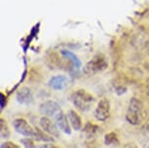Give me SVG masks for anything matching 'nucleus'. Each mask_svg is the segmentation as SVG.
<instances>
[{
	"label": "nucleus",
	"mask_w": 149,
	"mask_h": 148,
	"mask_svg": "<svg viewBox=\"0 0 149 148\" xmlns=\"http://www.w3.org/2000/svg\"><path fill=\"white\" fill-rule=\"evenodd\" d=\"M144 118L145 114L143 111V103L140 99L133 97L129 103L126 119L132 125H139L144 120Z\"/></svg>",
	"instance_id": "f257e3e1"
},
{
	"label": "nucleus",
	"mask_w": 149,
	"mask_h": 148,
	"mask_svg": "<svg viewBox=\"0 0 149 148\" xmlns=\"http://www.w3.org/2000/svg\"><path fill=\"white\" fill-rule=\"evenodd\" d=\"M71 101L80 112H88L95 101V97L83 89H79L71 94Z\"/></svg>",
	"instance_id": "f03ea898"
},
{
	"label": "nucleus",
	"mask_w": 149,
	"mask_h": 148,
	"mask_svg": "<svg viewBox=\"0 0 149 148\" xmlns=\"http://www.w3.org/2000/svg\"><path fill=\"white\" fill-rule=\"evenodd\" d=\"M14 129L18 133L27 136V138H31L33 139L36 138L37 136V129L33 128L26 119L24 118H17L13 121Z\"/></svg>",
	"instance_id": "7ed1b4c3"
},
{
	"label": "nucleus",
	"mask_w": 149,
	"mask_h": 148,
	"mask_svg": "<svg viewBox=\"0 0 149 148\" xmlns=\"http://www.w3.org/2000/svg\"><path fill=\"white\" fill-rule=\"evenodd\" d=\"M39 110L44 116L54 119L57 118L61 113H63V109H61L60 103L53 99H49L42 102L40 107H39Z\"/></svg>",
	"instance_id": "20e7f679"
},
{
	"label": "nucleus",
	"mask_w": 149,
	"mask_h": 148,
	"mask_svg": "<svg viewBox=\"0 0 149 148\" xmlns=\"http://www.w3.org/2000/svg\"><path fill=\"white\" fill-rule=\"evenodd\" d=\"M110 112H111V105L110 101L103 97L98 101L97 107L94 111V116L97 121L100 122H105L107 121L110 117Z\"/></svg>",
	"instance_id": "39448f33"
},
{
	"label": "nucleus",
	"mask_w": 149,
	"mask_h": 148,
	"mask_svg": "<svg viewBox=\"0 0 149 148\" xmlns=\"http://www.w3.org/2000/svg\"><path fill=\"white\" fill-rule=\"evenodd\" d=\"M107 67V61L105 60V58L102 56H95L94 58H92L85 66V72L87 74L95 75L102 72Z\"/></svg>",
	"instance_id": "423d86ee"
},
{
	"label": "nucleus",
	"mask_w": 149,
	"mask_h": 148,
	"mask_svg": "<svg viewBox=\"0 0 149 148\" xmlns=\"http://www.w3.org/2000/svg\"><path fill=\"white\" fill-rule=\"evenodd\" d=\"M41 129L44 131L45 133H47L48 135H50L51 136H55V138H60L61 135V131L58 128V126L56 123L52 121L49 117L43 116L40 118L39 121Z\"/></svg>",
	"instance_id": "0eeeda50"
},
{
	"label": "nucleus",
	"mask_w": 149,
	"mask_h": 148,
	"mask_svg": "<svg viewBox=\"0 0 149 148\" xmlns=\"http://www.w3.org/2000/svg\"><path fill=\"white\" fill-rule=\"evenodd\" d=\"M68 78L64 75H57L53 76L49 81V86L55 91H63L68 85Z\"/></svg>",
	"instance_id": "6e6552de"
},
{
	"label": "nucleus",
	"mask_w": 149,
	"mask_h": 148,
	"mask_svg": "<svg viewBox=\"0 0 149 148\" xmlns=\"http://www.w3.org/2000/svg\"><path fill=\"white\" fill-rule=\"evenodd\" d=\"M17 100L19 104L29 105L33 102V94L29 88L24 87L17 93Z\"/></svg>",
	"instance_id": "1a4fd4ad"
},
{
	"label": "nucleus",
	"mask_w": 149,
	"mask_h": 148,
	"mask_svg": "<svg viewBox=\"0 0 149 148\" xmlns=\"http://www.w3.org/2000/svg\"><path fill=\"white\" fill-rule=\"evenodd\" d=\"M56 124H57L58 128L60 129L61 132H63L65 135H71V126L67 118V115H65L63 112L61 113L57 118L55 119Z\"/></svg>",
	"instance_id": "9d476101"
},
{
	"label": "nucleus",
	"mask_w": 149,
	"mask_h": 148,
	"mask_svg": "<svg viewBox=\"0 0 149 148\" xmlns=\"http://www.w3.org/2000/svg\"><path fill=\"white\" fill-rule=\"evenodd\" d=\"M67 118L70 126L74 131H80L82 129V119L75 110H69L67 113Z\"/></svg>",
	"instance_id": "9b49d317"
},
{
	"label": "nucleus",
	"mask_w": 149,
	"mask_h": 148,
	"mask_svg": "<svg viewBox=\"0 0 149 148\" xmlns=\"http://www.w3.org/2000/svg\"><path fill=\"white\" fill-rule=\"evenodd\" d=\"M61 55H63L64 58H66L67 60H71V63H73V65H74L75 68H77V69L80 68V66L82 63H81L80 60L77 58L76 55H74L70 51H67V50H63V51H61Z\"/></svg>",
	"instance_id": "f8f14e48"
},
{
	"label": "nucleus",
	"mask_w": 149,
	"mask_h": 148,
	"mask_svg": "<svg viewBox=\"0 0 149 148\" xmlns=\"http://www.w3.org/2000/svg\"><path fill=\"white\" fill-rule=\"evenodd\" d=\"M104 144L107 145V146H110V145H118L120 143L119 141V138H118L117 133L114 132H110L108 133H106L104 135Z\"/></svg>",
	"instance_id": "ddd939ff"
},
{
	"label": "nucleus",
	"mask_w": 149,
	"mask_h": 148,
	"mask_svg": "<svg viewBox=\"0 0 149 148\" xmlns=\"http://www.w3.org/2000/svg\"><path fill=\"white\" fill-rule=\"evenodd\" d=\"M0 135L2 138H8L10 136V130L3 118L0 119Z\"/></svg>",
	"instance_id": "4468645a"
},
{
	"label": "nucleus",
	"mask_w": 149,
	"mask_h": 148,
	"mask_svg": "<svg viewBox=\"0 0 149 148\" xmlns=\"http://www.w3.org/2000/svg\"><path fill=\"white\" fill-rule=\"evenodd\" d=\"M100 128L97 125L92 124V123H87L85 128H84V132H85L89 136H94L95 135V133L98 132Z\"/></svg>",
	"instance_id": "2eb2a0df"
},
{
	"label": "nucleus",
	"mask_w": 149,
	"mask_h": 148,
	"mask_svg": "<svg viewBox=\"0 0 149 148\" xmlns=\"http://www.w3.org/2000/svg\"><path fill=\"white\" fill-rule=\"evenodd\" d=\"M19 142L24 145L26 148H35V144L33 142V138H22Z\"/></svg>",
	"instance_id": "dca6fc26"
},
{
	"label": "nucleus",
	"mask_w": 149,
	"mask_h": 148,
	"mask_svg": "<svg viewBox=\"0 0 149 148\" xmlns=\"http://www.w3.org/2000/svg\"><path fill=\"white\" fill-rule=\"evenodd\" d=\"M1 148H22V147H19L18 144L14 143L12 141H6L1 144Z\"/></svg>",
	"instance_id": "f3484780"
},
{
	"label": "nucleus",
	"mask_w": 149,
	"mask_h": 148,
	"mask_svg": "<svg viewBox=\"0 0 149 148\" xmlns=\"http://www.w3.org/2000/svg\"><path fill=\"white\" fill-rule=\"evenodd\" d=\"M6 97H5V96L3 94H0V105H1V109H3L4 106L6 105Z\"/></svg>",
	"instance_id": "a211bd4d"
},
{
	"label": "nucleus",
	"mask_w": 149,
	"mask_h": 148,
	"mask_svg": "<svg viewBox=\"0 0 149 148\" xmlns=\"http://www.w3.org/2000/svg\"><path fill=\"white\" fill-rule=\"evenodd\" d=\"M40 148H61V147L56 146V145L52 144V143H45L43 145H41Z\"/></svg>",
	"instance_id": "6ab92c4d"
},
{
	"label": "nucleus",
	"mask_w": 149,
	"mask_h": 148,
	"mask_svg": "<svg viewBox=\"0 0 149 148\" xmlns=\"http://www.w3.org/2000/svg\"><path fill=\"white\" fill-rule=\"evenodd\" d=\"M122 148H139V147L134 143H127V144L124 145Z\"/></svg>",
	"instance_id": "aec40b11"
},
{
	"label": "nucleus",
	"mask_w": 149,
	"mask_h": 148,
	"mask_svg": "<svg viewBox=\"0 0 149 148\" xmlns=\"http://www.w3.org/2000/svg\"><path fill=\"white\" fill-rule=\"evenodd\" d=\"M141 144H142L143 148H149V138L145 139V140H143Z\"/></svg>",
	"instance_id": "412c9836"
},
{
	"label": "nucleus",
	"mask_w": 149,
	"mask_h": 148,
	"mask_svg": "<svg viewBox=\"0 0 149 148\" xmlns=\"http://www.w3.org/2000/svg\"><path fill=\"white\" fill-rule=\"evenodd\" d=\"M145 128L149 131V118L145 121Z\"/></svg>",
	"instance_id": "4be33fe9"
}]
</instances>
